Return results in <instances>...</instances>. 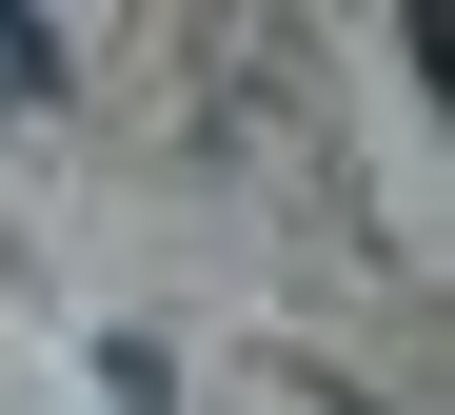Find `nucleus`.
I'll return each mask as SVG.
<instances>
[{
    "instance_id": "f257e3e1",
    "label": "nucleus",
    "mask_w": 455,
    "mask_h": 415,
    "mask_svg": "<svg viewBox=\"0 0 455 415\" xmlns=\"http://www.w3.org/2000/svg\"><path fill=\"white\" fill-rule=\"evenodd\" d=\"M0 100H60V40L40 20H0Z\"/></svg>"
}]
</instances>
